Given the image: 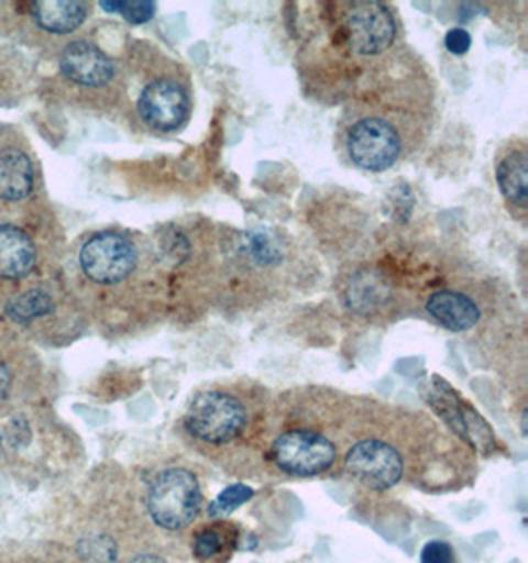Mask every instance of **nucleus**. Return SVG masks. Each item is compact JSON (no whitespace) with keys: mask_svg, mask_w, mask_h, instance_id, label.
<instances>
[{"mask_svg":"<svg viewBox=\"0 0 528 563\" xmlns=\"http://www.w3.org/2000/svg\"><path fill=\"white\" fill-rule=\"evenodd\" d=\"M26 26L34 40L42 36H68L86 24L89 16V2L78 0H40L22 4Z\"/></svg>","mask_w":528,"mask_h":563,"instance_id":"12","label":"nucleus"},{"mask_svg":"<svg viewBox=\"0 0 528 563\" xmlns=\"http://www.w3.org/2000/svg\"><path fill=\"white\" fill-rule=\"evenodd\" d=\"M343 466L354 483L371 490H388L406 475L404 453L381 438H364L352 443L344 453Z\"/></svg>","mask_w":528,"mask_h":563,"instance_id":"10","label":"nucleus"},{"mask_svg":"<svg viewBox=\"0 0 528 563\" xmlns=\"http://www.w3.org/2000/svg\"><path fill=\"white\" fill-rule=\"evenodd\" d=\"M40 224H0V305L32 283L59 273L46 257Z\"/></svg>","mask_w":528,"mask_h":563,"instance_id":"3","label":"nucleus"},{"mask_svg":"<svg viewBox=\"0 0 528 563\" xmlns=\"http://www.w3.org/2000/svg\"><path fill=\"white\" fill-rule=\"evenodd\" d=\"M202 503L205 496L198 476L186 466L163 468L148 485V515L158 528L168 532H180L193 525Z\"/></svg>","mask_w":528,"mask_h":563,"instance_id":"5","label":"nucleus"},{"mask_svg":"<svg viewBox=\"0 0 528 563\" xmlns=\"http://www.w3.org/2000/svg\"><path fill=\"white\" fill-rule=\"evenodd\" d=\"M252 498H254L252 486L235 483V485L228 486L220 495L216 496L215 500L208 506V515L215 520H220V518L232 515L234 510L244 506Z\"/></svg>","mask_w":528,"mask_h":563,"instance_id":"16","label":"nucleus"},{"mask_svg":"<svg viewBox=\"0 0 528 563\" xmlns=\"http://www.w3.org/2000/svg\"><path fill=\"white\" fill-rule=\"evenodd\" d=\"M426 311L433 321L451 332L471 331L481 321V309L470 295L461 291L431 292Z\"/></svg>","mask_w":528,"mask_h":563,"instance_id":"13","label":"nucleus"},{"mask_svg":"<svg viewBox=\"0 0 528 563\" xmlns=\"http://www.w3.org/2000/svg\"><path fill=\"white\" fill-rule=\"evenodd\" d=\"M339 36L359 58L381 56L396 40V19L381 2H352L341 14Z\"/></svg>","mask_w":528,"mask_h":563,"instance_id":"9","label":"nucleus"},{"mask_svg":"<svg viewBox=\"0 0 528 563\" xmlns=\"http://www.w3.org/2000/svg\"><path fill=\"white\" fill-rule=\"evenodd\" d=\"M183 428L200 448H232L252 428V411L234 389H200L186 408Z\"/></svg>","mask_w":528,"mask_h":563,"instance_id":"2","label":"nucleus"},{"mask_svg":"<svg viewBox=\"0 0 528 563\" xmlns=\"http://www.w3.org/2000/svg\"><path fill=\"white\" fill-rule=\"evenodd\" d=\"M421 563H453V550L446 542H430L421 550Z\"/></svg>","mask_w":528,"mask_h":563,"instance_id":"18","label":"nucleus"},{"mask_svg":"<svg viewBox=\"0 0 528 563\" xmlns=\"http://www.w3.org/2000/svg\"><path fill=\"white\" fill-rule=\"evenodd\" d=\"M495 178H497L501 195L513 202V206L525 210L528 200L527 146L517 143L510 151L503 153L497 161Z\"/></svg>","mask_w":528,"mask_h":563,"instance_id":"14","label":"nucleus"},{"mask_svg":"<svg viewBox=\"0 0 528 563\" xmlns=\"http://www.w3.org/2000/svg\"><path fill=\"white\" fill-rule=\"evenodd\" d=\"M14 386H16V374L10 366L9 360L4 358V354L0 352V406L7 404Z\"/></svg>","mask_w":528,"mask_h":563,"instance_id":"19","label":"nucleus"},{"mask_svg":"<svg viewBox=\"0 0 528 563\" xmlns=\"http://www.w3.org/2000/svg\"><path fill=\"white\" fill-rule=\"evenodd\" d=\"M240 532L234 525L215 520L193 536V555L200 563H226L238 548Z\"/></svg>","mask_w":528,"mask_h":563,"instance_id":"15","label":"nucleus"},{"mask_svg":"<svg viewBox=\"0 0 528 563\" xmlns=\"http://www.w3.org/2000/svg\"><path fill=\"white\" fill-rule=\"evenodd\" d=\"M118 78L116 59L94 40H72L56 52V79L64 89L99 93L113 89Z\"/></svg>","mask_w":528,"mask_h":563,"instance_id":"7","label":"nucleus"},{"mask_svg":"<svg viewBox=\"0 0 528 563\" xmlns=\"http://www.w3.org/2000/svg\"><path fill=\"white\" fill-rule=\"evenodd\" d=\"M38 74V44L20 12L0 4V106L19 103Z\"/></svg>","mask_w":528,"mask_h":563,"instance_id":"4","label":"nucleus"},{"mask_svg":"<svg viewBox=\"0 0 528 563\" xmlns=\"http://www.w3.org/2000/svg\"><path fill=\"white\" fill-rule=\"evenodd\" d=\"M339 449L333 439L314 428H289L277 433L270 445V459L285 475L319 476L333 468Z\"/></svg>","mask_w":528,"mask_h":563,"instance_id":"6","label":"nucleus"},{"mask_svg":"<svg viewBox=\"0 0 528 563\" xmlns=\"http://www.w3.org/2000/svg\"><path fill=\"white\" fill-rule=\"evenodd\" d=\"M135 109L151 131L173 133L188 119L190 91L175 76H155L139 89Z\"/></svg>","mask_w":528,"mask_h":563,"instance_id":"11","label":"nucleus"},{"mask_svg":"<svg viewBox=\"0 0 528 563\" xmlns=\"http://www.w3.org/2000/svg\"><path fill=\"white\" fill-rule=\"evenodd\" d=\"M344 146L352 165L369 173H382L398 163L404 151V139L400 129L391 119L362 115L346 129Z\"/></svg>","mask_w":528,"mask_h":563,"instance_id":"8","label":"nucleus"},{"mask_svg":"<svg viewBox=\"0 0 528 563\" xmlns=\"http://www.w3.org/2000/svg\"><path fill=\"white\" fill-rule=\"evenodd\" d=\"M446 48L450 49L455 56L468 54L471 48V34L468 30L453 29L446 34Z\"/></svg>","mask_w":528,"mask_h":563,"instance_id":"20","label":"nucleus"},{"mask_svg":"<svg viewBox=\"0 0 528 563\" xmlns=\"http://www.w3.org/2000/svg\"><path fill=\"white\" fill-rule=\"evenodd\" d=\"M42 175L29 139L0 123V224H40Z\"/></svg>","mask_w":528,"mask_h":563,"instance_id":"1","label":"nucleus"},{"mask_svg":"<svg viewBox=\"0 0 528 563\" xmlns=\"http://www.w3.org/2000/svg\"><path fill=\"white\" fill-rule=\"evenodd\" d=\"M131 563H167L165 560H161L157 555H139Z\"/></svg>","mask_w":528,"mask_h":563,"instance_id":"21","label":"nucleus"},{"mask_svg":"<svg viewBox=\"0 0 528 563\" xmlns=\"http://www.w3.org/2000/svg\"><path fill=\"white\" fill-rule=\"evenodd\" d=\"M101 9L108 12H119L129 24H145L155 16V2H101Z\"/></svg>","mask_w":528,"mask_h":563,"instance_id":"17","label":"nucleus"}]
</instances>
